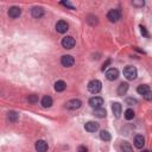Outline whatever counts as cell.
Returning a JSON list of instances; mask_svg holds the SVG:
<instances>
[{"instance_id": "obj_30", "label": "cell", "mask_w": 152, "mask_h": 152, "mask_svg": "<svg viewBox=\"0 0 152 152\" xmlns=\"http://www.w3.org/2000/svg\"><path fill=\"white\" fill-rule=\"evenodd\" d=\"M144 1H133V5L134 6H140V7H143L144 6Z\"/></svg>"}, {"instance_id": "obj_9", "label": "cell", "mask_w": 152, "mask_h": 152, "mask_svg": "<svg viewBox=\"0 0 152 152\" xmlns=\"http://www.w3.org/2000/svg\"><path fill=\"white\" fill-rule=\"evenodd\" d=\"M89 105L93 108H100L101 106L104 105V99L100 96H94L92 99H89Z\"/></svg>"}, {"instance_id": "obj_1", "label": "cell", "mask_w": 152, "mask_h": 152, "mask_svg": "<svg viewBox=\"0 0 152 152\" xmlns=\"http://www.w3.org/2000/svg\"><path fill=\"white\" fill-rule=\"evenodd\" d=\"M101 88H102V83H101L99 80H92L89 83H88V91H89L92 94H97Z\"/></svg>"}, {"instance_id": "obj_11", "label": "cell", "mask_w": 152, "mask_h": 152, "mask_svg": "<svg viewBox=\"0 0 152 152\" xmlns=\"http://www.w3.org/2000/svg\"><path fill=\"white\" fill-rule=\"evenodd\" d=\"M35 147H36L37 152H46L48 149H49V145H48V143L44 142V140H37Z\"/></svg>"}, {"instance_id": "obj_3", "label": "cell", "mask_w": 152, "mask_h": 152, "mask_svg": "<svg viewBox=\"0 0 152 152\" xmlns=\"http://www.w3.org/2000/svg\"><path fill=\"white\" fill-rule=\"evenodd\" d=\"M121 18V12L120 10L118 8H113V10H109L108 13H107V19L112 23H117L119 19Z\"/></svg>"}, {"instance_id": "obj_19", "label": "cell", "mask_w": 152, "mask_h": 152, "mask_svg": "<svg viewBox=\"0 0 152 152\" xmlns=\"http://www.w3.org/2000/svg\"><path fill=\"white\" fill-rule=\"evenodd\" d=\"M42 106H43L44 108L51 107V106H53V99L50 97V96H48V95H45V96L42 99Z\"/></svg>"}, {"instance_id": "obj_33", "label": "cell", "mask_w": 152, "mask_h": 152, "mask_svg": "<svg viewBox=\"0 0 152 152\" xmlns=\"http://www.w3.org/2000/svg\"><path fill=\"white\" fill-rule=\"evenodd\" d=\"M144 152H149V151H144Z\"/></svg>"}, {"instance_id": "obj_10", "label": "cell", "mask_w": 152, "mask_h": 152, "mask_svg": "<svg viewBox=\"0 0 152 152\" xmlns=\"http://www.w3.org/2000/svg\"><path fill=\"white\" fill-rule=\"evenodd\" d=\"M31 15L33 18H37V19H39L44 16V8L41 7V6H35L32 10H31Z\"/></svg>"}, {"instance_id": "obj_2", "label": "cell", "mask_w": 152, "mask_h": 152, "mask_svg": "<svg viewBox=\"0 0 152 152\" xmlns=\"http://www.w3.org/2000/svg\"><path fill=\"white\" fill-rule=\"evenodd\" d=\"M138 75V71L135 69V67H132V66H127L125 69H124V76L127 80H134Z\"/></svg>"}, {"instance_id": "obj_21", "label": "cell", "mask_w": 152, "mask_h": 152, "mask_svg": "<svg viewBox=\"0 0 152 152\" xmlns=\"http://www.w3.org/2000/svg\"><path fill=\"white\" fill-rule=\"evenodd\" d=\"M137 92H138V94H140V95H145L147 92H150L149 86H146V84H140V86L137 88Z\"/></svg>"}, {"instance_id": "obj_17", "label": "cell", "mask_w": 152, "mask_h": 152, "mask_svg": "<svg viewBox=\"0 0 152 152\" xmlns=\"http://www.w3.org/2000/svg\"><path fill=\"white\" fill-rule=\"evenodd\" d=\"M94 115L96 117V118H100V119H102V118H105L106 115H107V112H106V109L105 108H102V107H100V108H95L94 109Z\"/></svg>"}, {"instance_id": "obj_31", "label": "cell", "mask_w": 152, "mask_h": 152, "mask_svg": "<svg viewBox=\"0 0 152 152\" xmlns=\"http://www.w3.org/2000/svg\"><path fill=\"white\" fill-rule=\"evenodd\" d=\"M140 31H142V33H143L145 37H149V33H147V31H146V29H145L144 26H140Z\"/></svg>"}, {"instance_id": "obj_23", "label": "cell", "mask_w": 152, "mask_h": 152, "mask_svg": "<svg viewBox=\"0 0 152 152\" xmlns=\"http://www.w3.org/2000/svg\"><path fill=\"white\" fill-rule=\"evenodd\" d=\"M124 115H125V119H126V120H132V119L134 118V112H133V109L129 108V109L125 111Z\"/></svg>"}, {"instance_id": "obj_8", "label": "cell", "mask_w": 152, "mask_h": 152, "mask_svg": "<svg viewBox=\"0 0 152 152\" xmlns=\"http://www.w3.org/2000/svg\"><path fill=\"white\" fill-rule=\"evenodd\" d=\"M106 77L109 81H114L119 77V70L117 68H111L106 71Z\"/></svg>"}, {"instance_id": "obj_6", "label": "cell", "mask_w": 152, "mask_h": 152, "mask_svg": "<svg viewBox=\"0 0 152 152\" xmlns=\"http://www.w3.org/2000/svg\"><path fill=\"white\" fill-rule=\"evenodd\" d=\"M61 63H62V66H63V67L70 68V67L74 66L75 59H74V57L70 56V55H64V56H62V58H61Z\"/></svg>"}, {"instance_id": "obj_22", "label": "cell", "mask_w": 152, "mask_h": 152, "mask_svg": "<svg viewBox=\"0 0 152 152\" xmlns=\"http://www.w3.org/2000/svg\"><path fill=\"white\" fill-rule=\"evenodd\" d=\"M100 138L102 139L104 142H109L112 137H111V134H109L108 131H105V130H104V131H101V132H100Z\"/></svg>"}, {"instance_id": "obj_14", "label": "cell", "mask_w": 152, "mask_h": 152, "mask_svg": "<svg viewBox=\"0 0 152 152\" xmlns=\"http://www.w3.org/2000/svg\"><path fill=\"white\" fill-rule=\"evenodd\" d=\"M145 145V138L142 134H138L134 137V146L138 149H142Z\"/></svg>"}, {"instance_id": "obj_24", "label": "cell", "mask_w": 152, "mask_h": 152, "mask_svg": "<svg viewBox=\"0 0 152 152\" xmlns=\"http://www.w3.org/2000/svg\"><path fill=\"white\" fill-rule=\"evenodd\" d=\"M121 150H122V152H133L132 146H131L130 143H127V142H124V143L121 144Z\"/></svg>"}, {"instance_id": "obj_32", "label": "cell", "mask_w": 152, "mask_h": 152, "mask_svg": "<svg viewBox=\"0 0 152 152\" xmlns=\"http://www.w3.org/2000/svg\"><path fill=\"white\" fill-rule=\"evenodd\" d=\"M109 63H111V61H109V59H108V61H107L106 63H104V67H102V70H105V69L107 68V66L109 64Z\"/></svg>"}, {"instance_id": "obj_29", "label": "cell", "mask_w": 152, "mask_h": 152, "mask_svg": "<svg viewBox=\"0 0 152 152\" xmlns=\"http://www.w3.org/2000/svg\"><path fill=\"white\" fill-rule=\"evenodd\" d=\"M88 150H87V147L86 146H83V145H81V146H79L77 147V152H87Z\"/></svg>"}, {"instance_id": "obj_5", "label": "cell", "mask_w": 152, "mask_h": 152, "mask_svg": "<svg viewBox=\"0 0 152 152\" xmlns=\"http://www.w3.org/2000/svg\"><path fill=\"white\" fill-rule=\"evenodd\" d=\"M62 46L64 48V49H68V50L73 49L75 46V39L71 36H66L62 39Z\"/></svg>"}, {"instance_id": "obj_13", "label": "cell", "mask_w": 152, "mask_h": 152, "mask_svg": "<svg viewBox=\"0 0 152 152\" xmlns=\"http://www.w3.org/2000/svg\"><path fill=\"white\" fill-rule=\"evenodd\" d=\"M84 129L86 131L88 132H96L99 130V124L95 122V121H88L86 125H84Z\"/></svg>"}, {"instance_id": "obj_12", "label": "cell", "mask_w": 152, "mask_h": 152, "mask_svg": "<svg viewBox=\"0 0 152 152\" xmlns=\"http://www.w3.org/2000/svg\"><path fill=\"white\" fill-rule=\"evenodd\" d=\"M21 15V10L18 7V6H12V7H10V10H8V16L11 17V18H18L19 16Z\"/></svg>"}, {"instance_id": "obj_26", "label": "cell", "mask_w": 152, "mask_h": 152, "mask_svg": "<svg viewBox=\"0 0 152 152\" xmlns=\"http://www.w3.org/2000/svg\"><path fill=\"white\" fill-rule=\"evenodd\" d=\"M138 102V101L135 100V99H133V97H129V99H126V104L127 105H135Z\"/></svg>"}, {"instance_id": "obj_28", "label": "cell", "mask_w": 152, "mask_h": 152, "mask_svg": "<svg viewBox=\"0 0 152 152\" xmlns=\"http://www.w3.org/2000/svg\"><path fill=\"white\" fill-rule=\"evenodd\" d=\"M144 99L147 100V101H152V92H151V91L147 92V93L144 95Z\"/></svg>"}, {"instance_id": "obj_16", "label": "cell", "mask_w": 152, "mask_h": 152, "mask_svg": "<svg viewBox=\"0 0 152 152\" xmlns=\"http://www.w3.org/2000/svg\"><path fill=\"white\" fill-rule=\"evenodd\" d=\"M127 91H129V83H126V82H121L120 84H119V87H118V91H117V93H118V95H125L126 93H127Z\"/></svg>"}, {"instance_id": "obj_20", "label": "cell", "mask_w": 152, "mask_h": 152, "mask_svg": "<svg viewBox=\"0 0 152 152\" xmlns=\"http://www.w3.org/2000/svg\"><path fill=\"white\" fill-rule=\"evenodd\" d=\"M66 87H67L66 82L62 81V80H59V81H57V82L55 83V91H56V92H63V91L66 89Z\"/></svg>"}, {"instance_id": "obj_18", "label": "cell", "mask_w": 152, "mask_h": 152, "mask_svg": "<svg viewBox=\"0 0 152 152\" xmlns=\"http://www.w3.org/2000/svg\"><path fill=\"white\" fill-rule=\"evenodd\" d=\"M18 118H19V114L15 111H10L7 113V119L11 121V122H17L18 121Z\"/></svg>"}, {"instance_id": "obj_4", "label": "cell", "mask_w": 152, "mask_h": 152, "mask_svg": "<svg viewBox=\"0 0 152 152\" xmlns=\"http://www.w3.org/2000/svg\"><path fill=\"white\" fill-rule=\"evenodd\" d=\"M82 102L79 100V99H71L69 101H67V104H66V107L70 111H75V109H79L81 107Z\"/></svg>"}, {"instance_id": "obj_27", "label": "cell", "mask_w": 152, "mask_h": 152, "mask_svg": "<svg viewBox=\"0 0 152 152\" xmlns=\"http://www.w3.org/2000/svg\"><path fill=\"white\" fill-rule=\"evenodd\" d=\"M61 4H62V5H64L66 7H69L70 10H75V6H74V5H71L69 1H61Z\"/></svg>"}, {"instance_id": "obj_25", "label": "cell", "mask_w": 152, "mask_h": 152, "mask_svg": "<svg viewBox=\"0 0 152 152\" xmlns=\"http://www.w3.org/2000/svg\"><path fill=\"white\" fill-rule=\"evenodd\" d=\"M28 101H29V104H32V105L37 104V102H38V95H36V94L29 95V97H28Z\"/></svg>"}, {"instance_id": "obj_15", "label": "cell", "mask_w": 152, "mask_h": 152, "mask_svg": "<svg viewBox=\"0 0 152 152\" xmlns=\"http://www.w3.org/2000/svg\"><path fill=\"white\" fill-rule=\"evenodd\" d=\"M121 111H122V107H121V105L119 102H114L112 105V112H113L115 118H119L121 115Z\"/></svg>"}, {"instance_id": "obj_7", "label": "cell", "mask_w": 152, "mask_h": 152, "mask_svg": "<svg viewBox=\"0 0 152 152\" xmlns=\"http://www.w3.org/2000/svg\"><path fill=\"white\" fill-rule=\"evenodd\" d=\"M69 29V24L66 20H59L56 24V30L58 33H66Z\"/></svg>"}]
</instances>
